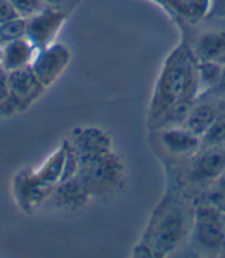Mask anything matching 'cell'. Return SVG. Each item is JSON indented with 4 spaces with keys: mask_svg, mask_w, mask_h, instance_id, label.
Instances as JSON below:
<instances>
[{
    "mask_svg": "<svg viewBox=\"0 0 225 258\" xmlns=\"http://www.w3.org/2000/svg\"><path fill=\"white\" fill-rule=\"evenodd\" d=\"M200 97L198 60L194 51L180 43L166 57L149 104V122H155L169 106Z\"/></svg>",
    "mask_w": 225,
    "mask_h": 258,
    "instance_id": "6da1fadb",
    "label": "cell"
},
{
    "mask_svg": "<svg viewBox=\"0 0 225 258\" xmlns=\"http://www.w3.org/2000/svg\"><path fill=\"white\" fill-rule=\"evenodd\" d=\"M193 219L194 214H188L186 210L172 209L163 214V217L155 226V230L150 231V241L147 247L142 250L135 251V255L149 257H166L170 252L176 251L184 240L188 233L193 230Z\"/></svg>",
    "mask_w": 225,
    "mask_h": 258,
    "instance_id": "7a4b0ae2",
    "label": "cell"
},
{
    "mask_svg": "<svg viewBox=\"0 0 225 258\" xmlns=\"http://www.w3.org/2000/svg\"><path fill=\"white\" fill-rule=\"evenodd\" d=\"M78 160L77 175L91 195H106L119 189L123 180V165L112 151L97 156H78Z\"/></svg>",
    "mask_w": 225,
    "mask_h": 258,
    "instance_id": "3957f363",
    "label": "cell"
},
{
    "mask_svg": "<svg viewBox=\"0 0 225 258\" xmlns=\"http://www.w3.org/2000/svg\"><path fill=\"white\" fill-rule=\"evenodd\" d=\"M193 241L204 252H218L225 247L222 210L214 205L198 206L193 219Z\"/></svg>",
    "mask_w": 225,
    "mask_h": 258,
    "instance_id": "277c9868",
    "label": "cell"
},
{
    "mask_svg": "<svg viewBox=\"0 0 225 258\" xmlns=\"http://www.w3.org/2000/svg\"><path fill=\"white\" fill-rule=\"evenodd\" d=\"M8 73L9 97L0 106V109L6 111V108H12L13 112H19L36 102L45 88L37 80L31 67L6 71Z\"/></svg>",
    "mask_w": 225,
    "mask_h": 258,
    "instance_id": "5b68a950",
    "label": "cell"
},
{
    "mask_svg": "<svg viewBox=\"0 0 225 258\" xmlns=\"http://www.w3.org/2000/svg\"><path fill=\"white\" fill-rule=\"evenodd\" d=\"M65 10L44 6L36 15L27 17V34L26 37L37 50L45 48L54 43L58 31L68 19Z\"/></svg>",
    "mask_w": 225,
    "mask_h": 258,
    "instance_id": "8992f818",
    "label": "cell"
},
{
    "mask_svg": "<svg viewBox=\"0 0 225 258\" xmlns=\"http://www.w3.org/2000/svg\"><path fill=\"white\" fill-rule=\"evenodd\" d=\"M71 61V53L67 46L53 43L45 48L38 50L30 67L37 80L45 90L50 88L65 71Z\"/></svg>",
    "mask_w": 225,
    "mask_h": 258,
    "instance_id": "52a82bcc",
    "label": "cell"
},
{
    "mask_svg": "<svg viewBox=\"0 0 225 258\" xmlns=\"http://www.w3.org/2000/svg\"><path fill=\"white\" fill-rule=\"evenodd\" d=\"M69 153V141H64L61 146L43 162L36 170H26L27 179L34 184L47 189H55L64 179L65 165Z\"/></svg>",
    "mask_w": 225,
    "mask_h": 258,
    "instance_id": "ba28073f",
    "label": "cell"
},
{
    "mask_svg": "<svg viewBox=\"0 0 225 258\" xmlns=\"http://www.w3.org/2000/svg\"><path fill=\"white\" fill-rule=\"evenodd\" d=\"M225 170V145L207 146L195 156L190 167V180L195 184H211Z\"/></svg>",
    "mask_w": 225,
    "mask_h": 258,
    "instance_id": "9c48e42d",
    "label": "cell"
},
{
    "mask_svg": "<svg viewBox=\"0 0 225 258\" xmlns=\"http://www.w3.org/2000/svg\"><path fill=\"white\" fill-rule=\"evenodd\" d=\"M71 145L78 156H97L112 151L111 138L102 129L94 126L75 129Z\"/></svg>",
    "mask_w": 225,
    "mask_h": 258,
    "instance_id": "30bf717a",
    "label": "cell"
},
{
    "mask_svg": "<svg viewBox=\"0 0 225 258\" xmlns=\"http://www.w3.org/2000/svg\"><path fill=\"white\" fill-rule=\"evenodd\" d=\"M53 191L54 189H47L31 183L27 179L26 170H22L15 176L13 195H15L16 203L26 213L33 212L37 206L43 205L53 195Z\"/></svg>",
    "mask_w": 225,
    "mask_h": 258,
    "instance_id": "8fae6325",
    "label": "cell"
},
{
    "mask_svg": "<svg viewBox=\"0 0 225 258\" xmlns=\"http://www.w3.org/2000/svg\"><path fill=\"white\" fill-rule=\"evenodd\" d=\"M91 196V191L81 180V177L75 175L74 177L60 183L48 200L61 209H81L87 205Z\"/></svg>",
    "mask_w": 225,
    "mask_h": 258,
    "instance_id": "7c38bea8",
    "label": "cell"
},
{
    "mask_svg": "<svg viewBox=\"0 0 225 258\" xmlns=\"http://www.w3.org/2000/svg\"><path fill=\"white\" fill-rule=\"evenodd\" d=\"M224 102V99L211 98V97L208 101H200V98H197L184 126L190 129L197 137L203 138L212 125V122L215 121Z\"/></svg>",
    "mask_w": 225,
    "mask_h": 258,
    "instance_id": "4fadbf2b",
    "label": "cell"
},
{
    "mask_svg": "<svg viewBox=\"0 0 225 258\" xmlns=\"http://www.w3.org/2000/svg\"><path fill=\"white\" fill-rule=\"evenodd\" d=\"M160 139L166 149L176 155H188L201 146V138L186 126L160 129Z\"/></svg>",
    "mask_w": 225,
    "mask_h": 258,
    "instance_id": "5bb4252c",
    "label": "cell"
},
{
    "mask_svg": "<svg viewBox=\"0 0 225 258\" xmlns=\"http://www.w3.org/2000/svg\"><path fill=\"white\" fill-rule=\"evenodd\" d=\"M3 47H5V54H3L2 69L5 71L29 67L38 51L27 37L6 43L3 44Z\"/></svg>",
    "mask_w": 225,
    "mask_h": 258,
    "instance_id": "9a60e30c",
    "label": "cell"
},
{
    "mask_svg": "<svg viewBox=\"0 0 225 258\" xmlns=\"http://www.w3.org/2000/svg\"><path fill=\"white\" fill-rule=\"evenodd\" d=\"M195 58L225 64V31H207L195 43Z\"/></svg>",
    "mask_w": 225,
    "mask_h": 258,
    "instance_id": "2e32d148",
    "label": "cell"
},
{
    "mask_svg": "<svg viewBox=\"0 0 225 258\" xmlns=\"http://www.w3.org/2000/svg\"><path fill=\"white\" fill-rule=\"evenodd\" d=\"M225 64L215 61H198V81H200V95L208 92L218 83L222 74Z\"/></svg>",
    "mask_w": 225,
    "mask_h": 258,
    "instance_id": "e0dca14e",
    "label": "cell"
},
{
    "mask_svg": "<svg viewBox=\"0 0 225 258\" xmlns=\"http://www.w3.org/2000/svg\"><path fill=\"white\" fill-rule=\"evenodd\" d=\"M27 34V17H16L6 23L0 24V44H6L19 38H24Z\"/></svg>",
    "mask_w": 225,
    "mask_h": 258,
    "instance_id": "ac0fdd59",
    "label": "cell"
},
{
    "mask_svg": "<svg viewBox=\"0 0 225 258\" xmlns=\"http://www.w3.org/2000/svg\"><path fill=\"white\" fill-rule=\"evenodd\" d=\"M201 144L205 146H215V145H225V102L221 106L215 121L212 122L205 135L201 138Z\"/></svg>",
    "mask_w": 225,
    "mask_h": 258,
    "instance_id": "d6986e66",
    "label": "cell"
},
{
    "mask_svg": "<svg viewBox=\"0 0 225 258\" xmlns=\"http://www.w3.org/2000/svg\"><path fill=\"white\" fill-rule=\"evenodd\" d=\"M208 202L219 209L225 206V170L210 184Z\"/></svg>",
    "mask_w": 225,
    "mask_h": 258,
    "instance_id": "ffe728a7",
    "label": "cell"
},
{
    "mask_svg": "<svg viewBox=\"0 0 225 258\" xmlns=\"http://www.w3.org/2000/svg\"><path fill=\"white\" fill-rule=\"evenodd\" d=\"M9 2L13 5V8L22 17H30L36 15L45 6L41 0H9Z\"/></svg>",
    "mask_w": 225,
    "mask_h": 258,
    "instance_id": "44dd1931",
    "label": "cell"
},
{
    "mask_svg": "<svg viewBox=\"0 0 225 258\" xmlns=\"http://www.w3.org/2000/svg\"><path fill=\"white\" fill-rule=\"evenodd\" d=\"M19 16L20 15L17 13V10L13 8V5L9 0H0V24L6 23Z\"/></svg>",
    "mask_w": 225,
    "mask_h": 258,
    "instance_id": "7402d4cb",
    "label": "cell"
},
{
    "mask_svg": "<svg viewBox=\"0 0 225 258\" xmlns=\"http://www.w3.org/2000/svg\"><path fill=\"white\" fill-rule=\"evenodd\" d=\"M41 2L44 3L45 6L61 9V10H65L67 13H69L81 0H41Z\"/></svg>",
    "mask_w": 225,
    "mask_h": 258,
    "instance_id": "603a6c76",
    "label": "cell"
},
{
    "mask_svg": "<svg viewBox=\"0 0 225 258\" xmlns=\"http://www.w3.org/2000/svg\"><path fill=\"white\" fill-rule=\"evenodd\" d=\"M207 95H210L211 98H217V99H224L225 101V66L224 70H222V74L219 77L218 83L211 88L210 91L205 92Z\"/></svg>",
    "mask_w": 225,
    "mask_h": 258,
    "instance_id": "cb8c5ba5",
    "label": "cell"
},
{
    "mask_svg": "<svg viewBox=\"0 0 225 258\" xmlns=\"http://www.w3.org/2000/svg\"><path fill=\"white\" fill-rule=\"evenodd\" d=\"M208 15L225 16V0H210V13Z\"/></svg>",
    "mask_w": 225,
    "mask_h": 258,
    "instance_id": "d4e9b609",
    "label": "cell"
},
{
    "mask_svg": "<svg viewBox=\"0 0 225 258\" xmlns=\"http://www.w3.org/2000/svg\"><path fill=\"white\" fill-rule=\"evenodd\" d=\"M173 2H176L177 5H179V9H177V16L183 15V12H184V0H173Z\"/></svg>",
    "mask_w": 225,
    "mask_h": 258,
    "instance_id": "484cf974",
    "label": "cell"
},
{
    "mask_svg": "<svg viewBox=\"0 0 225 258\" xmlns=\"http://www.w3.org/2000/svg\"><path fill=\"white\" fill-rule=\"evenodd\" d=\"M3 54H5V47H3V44H0V69L3 64Z\"/></svg>",
    "mask_w": 225,
    "mask_h": 258,
    "instance_id": "4316f807",
    "label": "cell"
},
{
    "mask_svg": "<svg viewBox=\"0 0 225 258\" xmlns=\"http://www.w3.org/2000/svg\"><path fill=\"white\" fill-rule=\"evenodd\" d=\"M222 220H224V226H225V210H222Z\"/></svg>",
    "mask_w": 225,
    "mask_h": 258,
    "instance_id": "83f0119b",
    "label": "cell"
},
{
    "mask_svg": "<svg viewBox=\"0 0 225 258\" xmlns=\"http://www.w3.org/2000/svg\"><path fill=\"white\" fill-rule=\"evenodd\" d=\"M221 210H225V206H224V207H221Z\"/></svg>",
    "mask_w": 225,
    "mask_h": 258,
    "instance_id": "f1b7e54d",
    "label": "cell"
}]
</instances>
